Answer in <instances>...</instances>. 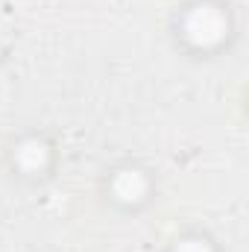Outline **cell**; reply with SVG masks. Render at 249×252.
I'll return each mask as SVG.
<instances>
[{"label": "cell", "mask_w": 249, "mask_h": 252, "mask_svg": "<svg viewBox=\"0 0 249 252\" xmlns=\"http://www.w3.org/2000/svg\"><path fill=\"white\" fill-rule=\"evenodd\" d=\"M226 30H229V21H226V15L217 6H196L185 21L187 38L193 44H202V47L217 44L226 35Z\"/></svg>", "instance_id": "obj_1"}, {"label": "cell", "mask_w": 249, "mask_h": 252, "mask_svg": "<svg viewBox=\"0 0 249 252\" xmlns=\"http://www.w3.org/2000/svg\"><path fill=\"white\" fill-rule=\"evenodd\" d=\"M144 190H147V182H144V176H141L138 170H124V173H118V179H115V193H118L121 199L135 202V199L144 196Z\"/></svg>", "instance_id": "obj_2"}, {"label": "cell", "mask_w": 249, "mask_h": 252, "mask_svg": "<svg viewBox=\"0 0 249 252\" xmlns=\"http://www.w3.org/2000/svg\"><path fill=\"white\" fill-rule=\"evenodd\" d=\"M176 252H211L202 241H182L179 247H176Z\"/></svg>", "instance_id": "obj_4"}, {"label": "cell", "mask_w": 249, "mask_h": 252, "mask_svg": "<svg viewBox=\"0 0 249 252\" xmlns=\"http://www.w3.org/2000/svg\"><path fill=\"white\" fill-rule=\"evenodd\" d=\"M15 156H18V164L24 170H41L47 161V147L41 141H24Z\"/></svg>", "instance_id": "obj_3"}]
</instances>
